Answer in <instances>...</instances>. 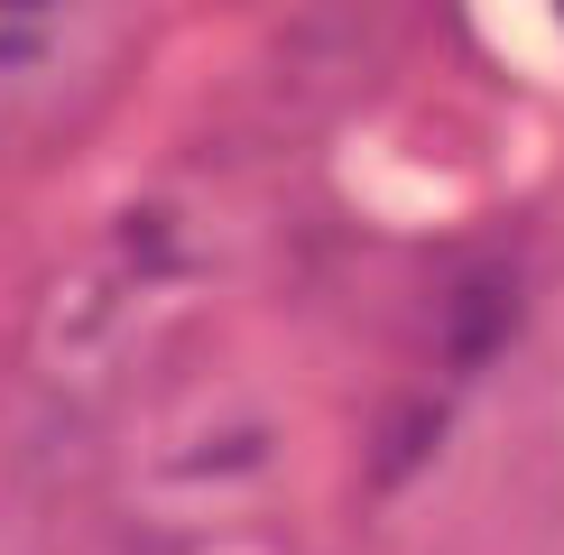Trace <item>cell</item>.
I'll use <instances>...</instances> for the list:
<instances>
[]
</instances>
